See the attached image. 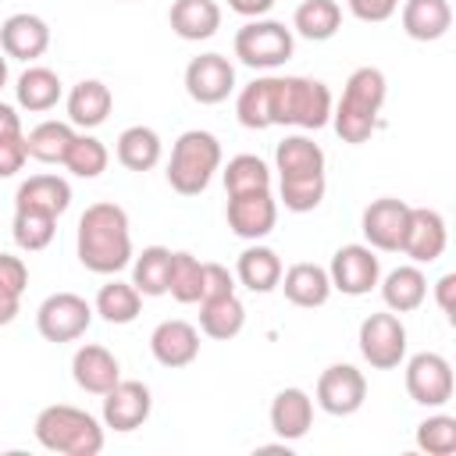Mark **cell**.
Instances as JSON below:
<instances>
[{
  "label": "cell",
  "mask_w": 456,
  "mask_h": 456,
  "mask_svg": "<svg viewBox=\"0 0 456 456\" xmlns=\"http://www.w3.org/2000/svg\"><path fill=\"white\" fill-rule=\"evenodd\" d=\"M75 253L78 264L93 274H118L132 264V228L128 214L118 203H93L78 217V235H75Z\"/></svg>",
  "instance_id": "cell-1"
},
{
  "label": "cell",
  "mask_w": 456,
  "mask_h": 456,
  "mask_svg": "<svg viewBox=\"0 0 456 456\" xmlns=\"http://www.w3.org/2000/svg\"><path fill=\"white\" fill-rule=\"evenodd\" d=\"M32 431L43 449L61 452V456H96L103 449V424L93 413L68 406V403L43 406L36 413Z\"/></svg>",
  "instance_id": "cell-2"
},
{
  "label": "cell",
  "mask_w": 456,
  "mask_h": 456,
  "mask_svg": "<svg viewBox=\"0 0 456 456\" xmlns=\"http://www.w3.org/2000/svg\"><path fill=\"white\" fill-rule=\"evenodd\" d=\"M331 89L317 78L303 75H278L274 78V100H271V121L317 132L331 121Z\"/></svg>",
  "instance_id": "cell-3"
},
{
  "label": "cell",
  "mask_w": 456,
  "mask_h": 456,
  "mask_svg": "<svg viewBox=\"0 0 456 456\" xmlns=\"http://www.w3.org/2000/svg\"><path fill=\"white\" fill-rule=\"evenodd\" d=\"M221 167V142L207 128H189L175 139L167 157V185L178 196H200L207 192L214 171Z\"/></svg>",
  "instance_id": "cell-4"
},
{
  "label": "cell",
  "mask_w": 456,
  "mask_h": 456,
  "mask_svg": "<svg viewBox=\"0 0 456 456\" xmlns=\"http://www.w3.org/2000/svg\"><path fill=\"white\" fill-rule=\"evenodd\" d=\"M235 57L246 64V68H256V71H271V68H281L292 50H296V36L292 28H285L281 21L274 18H249L239 32H235Z\"/></svg>",
  "instance_id": "cell-5"
},
{
  "label": "cell",
  "mask_w": 456,
  "mask_h": 456,
  "mask_svg": "<svg viewBox=\"0 0 456 456\" xmlns=\"http://www.w3.org/2000/svg\"><path fill=\"white\" fill-rule=\"evenodd\" d=\"M356 342H360V356L374 370H392V367H399L406 360V324L392 310L367 314L360 321Z\"/></svg>",
  "instance_id": "cell-6"
},
{
  "label": "cell",
  "mask_w": 456,
  "mask_h": 456,
  "mask_svg": "<svg viewBox=\"0 0 456 456\" xmlns=\"http://www.w3.org/2000/svg\"><path fill=\"white\" fill-rule=\"evenodd\" d=\"M93 306L78 292H53L36 310V328L46 342H75L89 331Z\"/></svg>",
  "instance_id": "cell-7"
},
{
  "label": "cell",
  "mask_w": 456,
  "mask_h": 456,
  "mask_svg": "<svg viewBox=\"0 0 456 456\" xmlns=\"http://www.w3.org/2000/svg\"><path fill=\"white\" fill-rule=\"evenodd\" d=\"M452 363L442 353H413L406 360V392L417 406H445L452 399Z\"/></svg>",
  "instance_id": "cell-8"
},
{
  "label": "cell",
  "mask_w": 456,
  "mask_h": 456,
  "mask_svg": "<svg viewBox=\"0 0 456 456\" xmlns=\"http://www.w3.org/2000/svg\"><path fill=\"white\" fill-rule=\"evenodd\" d=\"M328 278H331V289H338L342 296H367L381 281V260L374 256L370 246L349 242L335 249L328 264Z\"/></svg>",
  "instance_id": "cell-9"
},
{
  "label": "cell",
  "mask_w": 456,
  "mask_h": 456,
  "mask_svg": "<svg viewBox=\"0 0 456 456\" xmlns=\"http://www.w3.org/2000/svg\"><path fill=\"white\" fill-rule=\"evenodd\" d=\"M317 406L331 417H353L367 399V378L353 363H331L317 378Z\"/></svg>",
  "instance_id": "cell-10"
},
{
  "label": "cell",
  "mask_w": 456,
  "mask_h": 456,
  "mask_svg": "<svg viewBox=\"0 0 456 456\" xmlns=\"http://www.w3.org/2000/svg\"><path fill=\"white\" fill-rule=\"evenodd\" d=\"M185 93L203 103H224L235 93V64L224 53H200L185 64Z\"/></svg>",
  "instance_id": "cell-11"
},
{
  "label": "cell",
  "mask_w": 456,
  "mask_h": 456,
  "mask_svg": "<svg viewBox=\"0 0 456 456\" xmlns=\"http://www.w3.org/2000/svg\"><path fill=\"white\" fill-rule=\"evenodd\" d=\"M150 410H153V395L135 378H118L103 392V428H110V431H135V428H142L150 420Z\"/></svg>",
  "instance_id": "cell-12"
},
{
  "label": "cell",
  "mask_w": 456,
  "mask_h": 456,
  "mask_svg": "<svg viewBox=\"0 0 456 456\" xmlns=\"http://www.w3.org/2000/svg\"><path fill=\"white\" fill-rule=\"evenodd\" d=\"M224 221H228V228H232L239 239H246V242H260V239L271 235L274 224H278V200L271 196V189H264V192H239V196H228Z\"/></svg>",
  "instance_id": "cell-13"
},
{
  "label": "cell",
  "mask_w": 456,
  "mask_h": 456,
  "mask_svg": "<svg viewBox=\"0 0 456 456\" xmlns=\"http://www.w3.org/2000/svg\"><path fill=\"white\" fill-rule=\"evenodd\" d=\"M445 246H449L445 217L438 210H431V207H410L399 253H406L413 264H435L445 253Z\"/></svg>",
  "instance_id": "cell-14"
},
{
  "label": "cell",
  "mask_w": 456,
  "mask_h": 456,
  "mask_svg": "<svg viewBox=\"0 0 456 456\" xmlns=\"http://www.w3.org/2000/svg\"><path fill=\"white\" fill-rule=\"evenodd\" d=\"M406 217H410V203L406 200L381 196V200L367 203L363 207V217H360V228H363L367 246L378 249V253H399Z\"/></svg>",
  "instance_id": "cell-15"
},
{
  "label": "cell",
  "mask_w": 456,
  "mask_h": 456,
  "mask_svg": "<svg viewBox=\"0 0 456 456\" xmlns=\"http://www.w3.org/2000/svg\"><path fill=\"white\" fill-rule=\"evenodd\" d=\"M150 353L160 367H189L196 356H200V331L196 324L182 321V317H171V321H160L150 335Z\"/></svg>",
  "instance_id": "cell-16"
},
{
  "label": "cell",
  "mask_w": 456,
  "mask_h": 456,
  "mask_svg": "<svg viewBox=\"0 0 456 456\" xmlns=\"http://www.w3.org/2000/svg\"><path fill=\"white\" fill-rule=\"evenodd\" d=\"M50 46V25L39 14L18 11L0 25V50L14 61H36Z\"/></svg>",
  "instance_id": "cell-17"
},
{
  "label": "cell",
  "mask_w": 456,
  "mask_h": 456,
  "mask_svg": "<svg viewBox=\"0 0 456 456\" xmlns=\"http://www.w3.org/2000/svg\"><path fill=\"white\" fill-rule=\"evenodd\" d=\"M71 378L82 392L89 395H103L118 378H121V363L118 356L107 349V346H96V342H86L75 349L71 356Z\"/></svg>",
  "instance_id": "cell-18"
},
{
  "label": "cell",
  "mask_w": 456,
  "mask_h": 456,
  "mask_svg": "<svg viewBox=\"0 0 456 456\" xmlns=\"http://www.w3.org/2000/svg\"><path fill=\"white\" fill-rule=\"evenodd\" d=\"M267 417H271V431L281 442H299L314 424V399L303 388L289 385L271 399V413Z\"/></svg>",
  "instance_id": "cell-19"
},
{
  "label": "cell",
  "mask_w": 456,
  "mask_h": 456,
  "mask_svg": "<svg viewBox=\"0 0 456 456\" xmlns=\"http://www.w3.org/2000/svg\"><path fill=\"white\" fill-rule=\"evenodd\" d=\"M281 292L292 306H303V310H314V306H324L328 296H331V278H328V267L321 264H310V260H299L292 264L289 271H281Z\"/></svg>",
  "instance_id": "cell-20"
},
{
  "label": "cell",
  "mask_w": 456,
  "mask_h": 456,
  "mask_svg": "<svg viewBox=\"0 0 456 456\" xmlns=\"http://www.w3.org/2000/svg\"><path fill=\"white\" fill-rule=\"evenodd\" d=\"M110 107H114V93L100 78H82L68 93V121L75 128H86V132L89 128H100L110 118Z\"/></svg>",
  "instance_id": "cell-21"
},
{
  "label": "cell",
  "mask_w": 456,
  "mask_h": 456,
  "mask_svg": "<svg viewBox=\"0 0 456 456\" xmlns=\"http://www.w3.org/2000/svg\"><path fill=\"white\" fill-rule=\"evenodd\" d=\"M167 21L178 39L200 43L221 28V7H217V0H175L167 11Z\"/></svg>",
  "instance_id": "cell-22"
},
{
  "label": "cell",
  "mask_w": 456,
  "mask_h": 456,
  "mask_svg": "<svg viewBox=\"0 0 456 456\" xmlns=\"http://www.w3.org/2000/svg\"><path fill=\"white\" fill-rule=\"evenodd\" d=\"M14 96H18V107L28 110V114H43V110H53L64 96V86H61V75L53 68H43V64H28L21 75H18V86H14Z\"/></svg>",
  "instance_id": "cell-23"
},
{
  "label": "cell",
  "mask_w": 456,
  "mask_h": 456,
  "mask_svg": "<svg viewBox=\"0 0 456 456\" xmlns=\"http://www.w3.org/2000/svg\"><path fill=\"white\" fill-rule=\"evenodd\" d=\"M378 285H381V299L392 314H413L428 299V278L417 264H399Z\"/></svg>",
  "instance_id": "cell-24"
},
{
  "label": "cell",
  "mask_w": 456,
  "mask_h": 456,
  "mask_svg": "<svg viewBox=\"0 0 456 456\" xmlns=\"http://www.w3.org/2000/svg\"><path fill=\"white\" fill-rule=\"evenodd\" d=\"M281 256L271 249V246H260V242H253V246H246L242 253H239V260H235V278L249 289V292H274L278 289V281H281Z\"/></svg>",
  "instance_id": "cell-25"
},
{
  "label": "cell",
  "mask_w": 456,
  "mask_h": 456,
  "mask_svg": "<svg viewBox=\"0 0 456 456\" xmlns=\"http://www.w3.org/2000/svg\"><path fill=\"white\" fill-rule=\"evenodd\" d=\"M452 7L449 0H406L403 4V32L417 43H435L449 32Z\"/></svg>",
  "instance_id": "cell-26"
},
{
  "label": "cell",
  "mask_w": 456,
  "mask_h": 456,
  "mask_svg": "<svg viewBox=\"0 0 456 456\" xmlns=\"http://www.w3.org/2000/svg\"><path fill=\"white\" fill-rule=\"evenodd\" d=\"M18 207H32V210H46V214L61 217L71 207V185L61 175H32L14 192V210Z\"/></svg>",
  "instance_id": "cell-27"
},
{
  "label": "cell",
  "mask_w": 456,
  "mask_h": 456,
  "mask_svg": "<svg viewBox=\"0 0 456 456\" xmlns=\"http://www.w3.org/2000/svg\"><path fill=\"white\" fill-rule=\"evenodd\" d=\"M114 153H118V164H121V167L142 175V171H150V167L160 164L164 142H160V135H157L150 125H128V128L118 135Z\"/></svg>",
  "instance_id": "cell-28"
},
{
  "label": "cell",
  "mask_w": 456,
  "mask_h": 456,
  "mask_svg": "<svg viewBox=\"0 0 456 456\" xmlns=\"http://www.w3.org/2000/svg\"><path fill=\"white\" fill-rule=\"evenodd\" d=\"M242 328H246V306H242V299L235 292L232 296H221V299H203L200 303V331L207 338L228 342Z\"/></svg>",
  "instance_id": "cell-29"
},
{
  "label": "cell",
  "mask_w": 456,
  "mask_h": 456,
  "mask_svg": "<svg viewBox=\"0 0 456 456\" xmlns=\"http://www.w3.org/2000/svg\"><path fill=\"white\" fill-rule=\"evenodd\" d=\"M274 78L278 75H260L253 78L249 86L239 89L235 96V118L242 128H253V132H264L271 128V100H274Z\"/></svg>",
  "instance_id": "cell-30"
},
{
  "label": "cell",
  "mask_w": 456,
  "mask_h": 456,
  "mask_svg": "<svg viewBox=\"0 0 456 456\" xmlns=\"http://www.w3.org/2000/svg\"><path fill=\"white\" fill-rule=\"evenodd\" d=\"M139 310H142V292L121 278H110L107 285H100L96 303H93V314H100L107 324H132Z\"/></svg>",
  "instance_id": "cell-31"
},
{
  "label": "cell",
  "mask_w": 456,
  "mask_h": 456,
  "mask_svg": "<svg viewBox=\"0 0 456 456\" xmlns=\"http://www.w3.org/2000/svg\"><path fill=\"white\" fill-rule=\"evenodd\" d=\"M75 125L71 121H39L28 135H25V150L32 160L39 164H64L68 146L75 142Z\"/></svg>",
  "instance_id": "cell-32"
},
{
  "label": "cell",
  "mask_w": 456,
  "mask_h": 456,
  "mask_svg": "<svg viewBox=\"0 0 456 456\" xmlns=\"http://www.w3.org/2000/svg\"><path fill=\"white\" fill-rule=\"evenodd\" d=\"M292 28L310 39V43H324L342 28V7L338 0H303L292 14Z\"/></svg>",
  "instance_id": "cell-33"
},
{
  "label": "cell",
  "mask_w": 456,
  "mask_h": 456,
  "mask_svg": "<svg viewBox=\"0 0 456 456\" xmlns=\"http://www.w3.org/2000/svg\"><path fill=\"white\" fill-rule=\"evenodd\" d=\"M274 167L278 175H310V171H324V150L310 139V135H285L274 146Z\"/></svg>",
  "instance_id": "cell-34"
},
{
  "label": "cell",
  "mask_w": 456,
  "mask_h": 456,
  "mask_svg": "<svg viewBox=\"0 0 456 456\" xmlns=\"http://www.w3.org/2000/svg\"><path fill=\"white\" fill-rule=\"evenodd\" d=\"M328 192V182H324V171H310V175H281L278 182V200L285 203V210L292 214H310L321 207Z\"/></svg>",
  "instance_id": "cell-35"
},
{
  "label": "cell",
  "mask_w": 456,
  "mask_h": 456,
  "mask_svg": "<svg viewBox=\"0 0 456 456\" xmlns=\"http://www.w3.org/2000/svg\"><path fill=\"white\" fill-rule=\"evenodd\" d=\"M167 271H171L167 246H146L139 256H132V285L142 296H167Z\"/></svg>",
  "instance_id": "cell-36"
},
{
  "label": "cell",
  "mask_w": 456,
  "mask_h": 456,
  "mask_svg": "<svg viewBox=\"0 0 456 456\" xmlns=\"http://www.w3.org/2000/svg\"><path fill=\"white\" fill-rule=\"evenodd\" d=\"M53 232H57V217L46 214V210H32V207H18L14 210V224H11V235H14V246L25 249V253H39L53 242Z\"/></svg>",
  "instance_id": "cell-37"
},
{
  "label": "cell",
  "mask_w": 456,
  "mask_h": 456,
  "mask_svg": "<svg viewBox=\"0 0 456 456\" xmlns=\"http://www.w3.org/2000/svg\"><path fill=\"white\" fill-rule=\"evenodd\" d=\"M221 178H224V192H228V196L271 189V167H267L256 153H239V157H232V160L224 164Z\"/></svg>",
  "instance_id": "cell-38"
},
{
  "label": "cell",
  "mask_w": 456,
  "mask_h": 456,
  "mask_svg": "<svg viewBox=\"0 0 456 456\" xmlns=\"http://www.w3.org/2000/svg\"><path fill=\"white\" fill-rule=\"evenodd\" d=\"M331 125H335V132H338L342 142L360 146V142H367V139L374 135V128H378V110H367V107H360V103H353V100H338V103L331 107Z\"/></svg>",
  "instance_id": "cell-39"
},
{
  "label": "cell",
  "mask_w": 456,
  "mask_h": 456,
  "mask_svg": "<svg viewBox=\"0 0 456 456\" xmlns=\"http://www.w3.org/2000/svg\"><path fill=\"white\" fill-rule=\"evenodd\" d=\"M107 164H110L107 146H103L96 135H89V132L75 135V142L68 146V157H64V167H68L75 178H100V175L107 171Z\"/></svg>",
  "instance_id": "cell-40"
},
{
  "label": "cell",
  "mask_w": 456,
  "mask_h": 456,
  "mask_svg": "<svg viewBox=\"0 0 456 456\" xmlns=\"http://www.w3.org/2000/svg\"><path fill=\"white\" fill-rule=\"evenodd\" d=\"M200 289H203V260H196V256L185 253V249L171 253L167 292H171L178 303H200Z\"/></svg>",
  "instance_id": "cell-41"
},
{
  "label": "cell",
  "mask_w": 456,
  "mask_h": 456,
  "mask_svg": "<svg viewBox=\"0 0 456 456\" xmlns=\"http://www.w3.org/2000/svg\"><path fill=\"white\" fill-rule=\"evenodd\" d=\"M385 96H388L385 71H381V68H370V64L356 68V71L346 78V89H342V100H353V103H360V107H367V110H381Z\"/></svg>",
  "instance_id": "cell-42"
},
{
  "label": "cell",
  "mask_w": 456,
  "mask_h": 456,
  "mask_svg": "<svg viewBox=\"0 0 456 456\" xmlns=\"http://www.w3.org/2000/svg\"><path fill=\"white\" fill-rule=\"evenodd\" d=\"M417 449L428 456H452L456 452V417L431 413L417 424Z\"/></svg>",
  "instance_id": "cell-43"
},
{
  "label": "cell",
  "mask_w": 456,
  "mask_h": 456,
  "mask_svg": "<svg viewBox=\"0 0 456 456\" xmlns=\"http://www.w3.org/2000/svg\"><path fill=\"white\" fill-rule=\"evenodd\" d=\"M235 292V274L224 264H203V289H200V303L203 299H221Z\"/></svg>",
  "instance_id": "cell-44"
},
{
  "label": "cell",
  "mask_w": 456,
  "mask_h": 456,
  "mask_svg": "<svg viewBox=\"0 0 456 456\" xmlns=\"http://www.w3.org/2000/svg\"><path fill=\"white\" fill-rule=\"evenodd\" d=\"M28 150H25V135H0V178H11L25 167Z\"/></svg>",
  "instance_id": "cell-45"
},
{
  "label": "cell",
  "mask_w": 456,
  "mask_h": 456,
  "mask_svg": "<svg viewBox=\"0 0 456 456\" xmlns=\"http://www.w3.org/2000/svg\"><path fill=\"white\" fill-rule=\"evenodd\" d=\"M25 285H28V267H25V260H21V256H11V253H0V289L21 296Z\"/></svg>",
  "instance_id": "cell-46"
},
{
  "label": "cell",
  "mask_w": 456,
  "mask_h": 456,
  "mask_svg": "<svg viewBox=\"0 0 456 456\" xmlns=\"http://www.w3.org/2000/svg\"><path fill=\"white\" fill-rule=\"evenodd\" d=\"M346 4L360 21H388L399 11V0H346Z\"/></svg>",
  "instance_id": "cell-47"
},
{
  "label": "cell",
  "mask_w": 456,
  "mask_h": 456,
  "mask_svg": "<svg viewBox=\"0 0 456 456\" xmlns=\"http://www.w3.org/2000/svg\"><path fill=\"white\" fill-rule=\"evenodd\" d=\"M435 303L442 306V314H456V274H442L435 281Z\"/></svg>",
  "instance_id": "cell-48"
},
{
  "label": "cell",
  "mask_w": 456,
  "mask_h": 456,
  "mask_svg": "<svg viewBox=\"0 0 456 456\" xmlns=\"http://www.w3.org/2000/svg\"><path fill=\"white\" fill-rule=\"evenodd\" d=\"M228 7L242 18H264L274 7V0H228Z\"/></svg>",
  "instance_id": "cell-49"
},
{
  "label": "cell",
  "mask_w": 456,
  "mask_h": 456,
  "mask_svg": "<svg viewBox=\"0 0 456 456\" xmlns=\"http://www.w3.org/2000/svg\"><path fill=\"white\" fill-rule=\"evenodd\" d=\"M0 135H25L21 132V114L0 100Z\"/></svg>",
  "instance_id": "cell-50"
},
{
  "label": "cell",
  "mask_w": 456,
  "mask_h": 456,
  "mask_svg": "<svg viewBox=\"0 0 456 456\" xmlns=\"http://www.w3.org/2000/svg\"><path fill=\"white\" fill-rule=\"evenodd\" d=\"M18 310H21V296H18V292L0 289V328H4V324H11V321L18 317Z\"/></svg>",
  "instance_id": "cell-51"
},
{
  "label": "cell",
  "mask_w": 456,
  "mask_h": 456,
  "mask_svg": "<svg viewBox=\"0 0 456 456\" xmlns=\"http://www.w3.org/2000/svg\"><path fill=\"white\" fill-rule=\"evenodd\" d=\"M7 86V53L0 50V89Z\"/></svg>",
  "instance_id": "cell-52"
}]
</instances>
